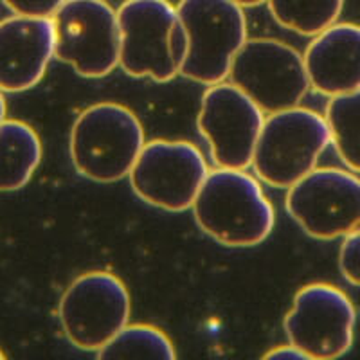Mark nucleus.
I'll return each instance as SVG.
<instances>
[{"mask_svg":"<svg viewBox=\"0 0 360 360\" xmlns=\"http://www.w3.org/2000/svg\"><path fill=\"white\" fill-rule=\"evenodd\" d=\"M191 209L198 227L225 247H256L274 229V207L247 169L217 166Z\"/></svg>","mask_w":360,"mask_h":360,"instance_id":"1","label":"nucleus"},{"mask_svg":"<svg viewBox=\"0 0 360 360\" xmlns=\"http://www.w3.org/2000/svg\"><path fill=\"white\" fill-rule=\"evenodd\" d=\"M121 25L119 67L134 78L168 83L188 56V33L168 0H124L117 9Z\"/></svg>","mask_w":360,"mask_h":360,"instance_id":"2","label":"nucleus"},{"mask_svg":"<svg viewBox=\"0 0 360 360\" xmlns=\"http://www.w3.org/2000/svg\"><path fill=\"white\" fill-rule=\"evenodd\" d=\"M139 117L119 103H96L74 121L70 131V159L82 176L112 184L130 176L144 148Z\"/></svg>","mask_w":360,"mask_h":360,"instance_id":"3","label":"nucleus"},{"mask_svg":"<svg viewBox=\"0 0 360 360\" xmlns=\"http://www.w3.org/2000/svg\"><path fill=\"white\" fill-rule=\"evenodd\" d=\"M330 144L326 117L310 108L294 107L269 114L254 150V173L272 188L288 189L317 168Z\"/></svg>","mask_w":360,"mask_h":360,"instance_id":"4","label":"nucleus"},{"mask_svg":"<svg viewBox=\"0 0 360 360\" xmlns=\"http://www.w3.org/2000/svg\"><path fill=\"white\" fill-rule=\"evenodd\" d=\"M176 13L189 41L180 76L205 86L225 82L247 41L242 6L234 0H180Z\"/></svg>","mask_w":360,"mask_h":360,"instance_id":"5","label":"nucleus"},{"mask_svg":"<svg viewBox=\"0 0 360 360\" xmlns=\"http://www.w3.org/2000/svg\"><path fill=\"white\" fill-rule=\"evenodd\" d=\"M54 58L83 78H103L121 60L117 11L105 0H67L53 17Z\"/></svg>","mask_w":360,"mask_h":360,"instance_id":"6","label":"nucleus"},{"mask_svg":"<svg viewBox=\"0 0 360 360\" xmlns=\"http://www.w3.org/2000/svg\"><path fill=\"white\" fill-rule=\"evenodd\" d=\"M229 79L265 114L299 107L311 89L303 54L276 38H247Z\"/></svg>","mask_w":360,"mask_h":360,"instance_id":"7","label":"nucleus"},{"mask_svg":"<svg viewBox=\"0 0 360 360\" xmlns=\"http://www.w3.org/2000/svg\"><path fill=\"white\" fill-rule=\"evenodd\" d=\"M130 294L107 270H92L74 279L60 301V323L72 346L99 352L130 321Z\"/></svg>","mask_w":360,"mask_h":360,"instance_id":"8","label":"nucleus"},{"mask_svg":"<svg viewBox=\"0 0 360 360\" xmlns=\"http://www.w3.org/2000/svg\"><path fill=\"white\" fill-rule=\"evenodd\" d=\"M204 153L188 141L155 139L144 144L130 172L134 193L169 213L193 207L209 175Z\"/></svg>","mask_w":360,"mask_h":360,"instance_id":"9","label":"nucleus"},{"mask_svg":"<svg viewBox=\"0 0 360 360\" xmlns=\"http://www.w3.org/2000/svg\"><path fill=\"white\" fill-rule=\"evenodd\" d=\"M355 323L348 295L328 283H311L295 292L283 326L288 340L308 359L332 360L352 349Z\"/></svg>","mask_w":360,"mask_h":360,"instance_id":"10","label":"nucleus"},{"mask_svg":"<svg viewBox=\"0 0 360 360\" xmlns=\"http://www.w3.org/2000/svg\"><path fill=\"white\" fill-rule=\"evenodd\" d=\"M287 211L315 240H337L360 225V179L355 172L315 168L288 188Z\"/></svg>","mask_w":360,"mask_h":360,"instance_id":"11","label":"nucleus"},{"mask_svg":"<svg viewBox=\"0 0 360 360\" xmlns=\"http://www.w3.org/2000/svg\"><path fill=\"white\" fill-rule=\"evenodd\" d=\"M265 123V112L234 83L209 85L202 96L197 127L218 168L247 169Z\"/></svg>","mask_w":360,"mask_h":360,"instance_id":"12","label":"nucleus"},{"mask_svg":"<svg viewBox=\"0 0 360 360\" xmlns=\"http://www.w3.org/2000/svg\"><path fill=\"white\" fill-rule=\"evenodd\" d=\"M53 58V18L13 15L0 22L2 92H24L37 86Z\"/></svg>","mask_w":360,"mask_h":360,"instance_id":"13","label":"nucleus"},{"mask_svg":"<svg viewBox=\"0 0 360 360\" xmlns=\"http://www.w3.org/2000/svg\"><path fill=\"white\" fill-rule=\"evenodd\" d=\"M303 58L315 92L333 98L360 89V25H330L311 38Z\"/></svg>","mask_w":360,"mask_h":360,"instance_id":"14","label":"nucleus"},{"mask_svg":"<svg viewBox=\"0 0 360 360\" xmlns=\"http://www.w3.org/2000/svg\"><path fill=\"white\" fill-rule=\"evenodd\" d=\"M41 143L33 127L17 119L0 124V193L27 184L40 166Z\"/></svg>","mask_w":360,"mask_h":360,"instance_id":"15","label":"nucleus"},{"mask_svg":"<svg viewBox=\"0 0 360 360\" xmlns=\"http://www.w3.org/2000/svg\"><path fill=\"white\" fill-rule=\"evenodd\" d=\"M324 117L337 155L352 172L360 173V89L330 98Z\"/></svg>","mask_w":360,"mask_h":360,"instance_id":"16","label":"nucleus"},{"mask_svg":"<svg viewBox=\"0 0 360 360\" xmlns=\"http://www.w3.org/2000/svg\"><path fill=\"white\" fill-rule=\"evenodd\" d=\"M266 4L281 27L314 38L337 24L344 0H266Z\"/></svg>","mask_w":360,"mask_h":360,"instance_id":"17","label":"nucleus"},{"mask_svg":"<svg viewBox=\"0 0 360 360\" xmlns=\"http://www.w3.org/2000/svg\"><path fill=\"white\" fill-rule=\"evenodd\" d=\"M99 359H162L173 360L175 348L168 335L152 324L127 326L98 352Z\"/></svg>","mask_w":360,"mask_h":360,"instance_id":"18","label":"nucleus"},{"mask_svg":"<svg viewBox=\"0 0 360 360\" xmlns=\"http://www.w3.org/2000/svg\"><path fill=\"white\" fill-rule=\"evenodd\" d=\"M339 269L346 281L360 287V225L344 236L339 250Z\"/></svg>","mask_w":360,"mask_h":360,"instance_id":"19","label":"nucleus"},{"mask_svg":"<svg viewBox=\"0 0 360 360\" xmlns=\"http://www.w3.org/2000/svg\"><path fill=\"white\" fill-rule=\"evenodd\" d=\"M6 8L15 15L38 18H53L56 11L65 4L67 0H2Z\"/></svg>","mask_w":360,"mask_h":360,"instance_id":"20","label":"nucleus"},{"mask_svg":"<svg viewBox=\"0 0 360 360\" xmlns=\"http://www.w3.org/2000/svg\"><path fill=\"white\" fill-rule=\"evenodd\" d=\"M263 359L266 360H307L308 356L304 355L297 346L294 344H287V346H278V348H272L270 352H266L263 355Z\"/></svg>","mask_w":360,"mask_h":360,"instance_id":"21","label":"nucleus"},{"mask_svg":"<svg viewBox=\"0 0 360 360\" xmlns=\"http://www.w3.org/2000/svg\"><path fill=\"white\" fill-rule=\"evenodd\" d=\"M236 4H240L242 8H256V6H262L266 0H234Z\"/></svg>","mask_w":360,"mask_h":360,"instance_id":"22","label":"nucleus"},{"mask_svg":"<svg viewBox=\"0 0 360 360\" xmlns=\"http://www.w3.org/2000/svg\"><path fill=\"white\" fill-rule=\"evenodd\" d=\"M6 112H8V108H6V99L4 94H2V90H0V124L6 121Z\"/></svg>","mask_w":360,"mask_h":360,"instance_id":"23","label":"nucleus"},{"mask_svg":"<svg viewBox=\"0 0 360 360\" xmlns=\"http://www.w3.org/2000/svg\"><path fill=\"white\" fill-rule=\"evenodd\" d=\"M4 356H6V355H4V353H2V352H0V359H4Z\"/></svg>","mask_w":360,"mask_h":360,"instance_id":"24","label":"nucleus"}]
</instances>
